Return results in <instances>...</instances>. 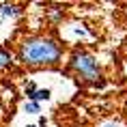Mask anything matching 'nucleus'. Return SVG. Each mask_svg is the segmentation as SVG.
Listing matches in <instances>:
<instances>
[{
    "mask_svg": "<svg viewBox=\"0 0 127 127\" xmlns=\"http://www.w3.org/2000/svg\"><path fill=\"white\" fill-rule=\"evenodd\" d=\"M69 69L78 75V80L86 82V84H103V75H101V67L95 60V56H91L88 52H75L69 60Z\"/></svg>",
    "mask_w": 127,
    "mask_h": 127,
    "instance_id": "f03ea898",
    "label": "nucleus"
},
{
    "mask_svg": "<svg viewBox=\"0 0 127 127\" xmlns=\"http://www.w3.org/2000/svg\"><path fill=\"white\" fill-rule=\"evenodd\" d=\"M17 58L28 67H54L63 58V45L54 37H28L17 47Z\"/></svg>",
    "mask_w": 127,
    "mask_h": 127,
    "instance_id": "f257e3e1",
    "label": "nucleus"
},
{
    "mask_svg": "<svg viewBox=\"0 0 127 127\" xmlns=\"http://www.w3.org/2000/svg\"><path fill=\"white\" fill-rule=\"evenodd\" d=\"M24 110H26L28 114H39V112H41V106L37 103V101H26V106H24Z\"/></svg>",
    "mask_w": 127,
    "mask_h": 127,
    "instance_id": "0eeeda50",
    "label": "nucleus"
},
{
    "mask_svg": "<svg viewBox=\"0 0 127 127\" xmlns=\"http://www.w3.org/2000/svg\"><path fill=\"white\" fill-rule=\"evenodd\" d=\"M26 127H37V125H26Z\"/></svg>",
    "mask_w": 127,
    "mask_h": 127,
    "instance_id": "9b49d317",
    "label": "nucleus"
},
{
    "mask_svg": "<svg viewBox=\"0 0 127 127\" xmlns=\"http://www.w3.org/2000/svg\"><path fill=\"white\" fill-rule=\"evenodd\" d=\"M106 127H116V125H112V123H108V125H106Z\"/></svg>",
    "mask_w": 127,
    "mask_h": 127,
    "instance_id": "9d476101",
    "label": "nucleus"
},
{
    "mask_svg": "<svg viewBox=\"0 0 127 127\" xmlns=\"http://www.w3.org/2000/svg\"><path fill=\"white\" fill-rule=\"evenodd\" d=\"M37 127H47V121H45V116H39V125Z\"/></svg>",
    "mask_w": 127,
    "mask_h": 127,
    "instance_id": "1a4fd4ad",
    "label": "nucleus"
},
{
    "mask_svg": "<svg viewBox=\"0 0 127 127\" xmlns=\"http://www.w3.org/2000/svg\"><path fill=\"white\" fill-rule=\"evenodd\" d=\"M11 63H13L11 52H9V50H4V47H0V69H7Z\"/></svg>",
    "mask_w": 127,
    "mask_h": 127,
    "instance_id": "423d86ee",
    "label": "nucleus"
},
{
    "mask_svg": "<svg viewBox=\"0 0 127 127\" xmlns=\"http://www.w3.org/2000/svg\"><path fill=\"white\" fill-rule=\"evenodd\" d=\"M47 20L52 22V24H60V22L65 20V9H60V7H50V9H47Z\"/></svg>",
    "mask_w": 127,
    "mask_h": 127,
    "instance_id": "20e7f679",
    "label": "nucleus"
},
{
    "mask_svg": "<svg viewBox=\"0 0 127 127\" xmlns=\"http://www.w3.org/2000/svg\"><path fill=\"white\" fill-rule=\"evenodd\" d=\"M22 15V9L17 4H0V17L7 20V17H17Z\"/></svg>",
    "mask_w": 127,
    "mask_h": 127,
    "instance_id": "7ed1b4c3",
    "label": "nucleus"
},
{
    "mask_svg": "<svg viewBox=\"0 0 127 127\" xmlns=\"http://www.w3.org/2000/svg\"><path fill=\"white\" fill-rule=\"evenodd\" d=\"M50 95H52L50 88H37L30 101H37V103H39V101H47V99H50Z\"/></svg>",
    "mask_w": 127,
    "mask_h": 127,
    "instance_id": "39448f33",
    "label": "nucleus"
},
{
    "mask_svg": "<svg viewBox=\"0 0 127 127\" xmlns=\"http://www.w3.org/2000/svg\"><path fill=\"white\" fill-rule=\"evenodd\" d=\"M34 91H37V84H34V82H28V84H26V97H28V101L32 99Z\"/></svg>",
    "mask_w": 127,
    "mask_h": 127,
    "instance_id": "6e6552de",
    "label": "nucleus"
}]
</instances>
